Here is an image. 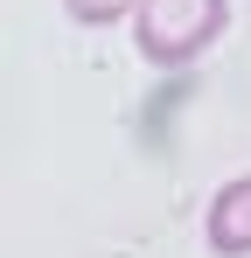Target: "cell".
Masks as SVG:
<instances>
[{
  "label": "cell",
  "mask_w": 251,
  "mask_h": 258,
  "mask_svg": "<svg viewBox=\"0 0 251 258\" xmlns=\"http://www.w3.org/2000/svg\"><path fill=\"white\" fill-rule=\"evenodd\" d=\"M223 21H230V0H140V28H133V42L147 63H196L216 35H223Z\"/></svg>",
  "instance_id": "1"
},
{
  "label": "cell",
  "mask_w": 251,
  "mask_h": 258,
  "mask_svg": "<svg viewBox=\"0 0 251 258\" xmlns=\"http://www.w3.org/2000/svg\"><path fill=\"white\" fill-rule=\"evenodd\" d=\"M63 7L77 14L84 28H105V21H119V14H126V7H133V0H63Z\"/></svg>",
  "instance_id": "3"
},
{
  "label": "cell",
  "mask_w": 251,
  "mask_h": 258,
  "mask_svg": "<svg viewBox=\"0 0 251 258\" xmlns=\"http://www.w3.org/2000/svg\"><path fill=\"white\" fill-rule=\"evenodd\" d=\"M209 251L216 258H244L251 251V174L216 188V203H209Z\"/></svg>",
  "instance_id": "2"
}]
</instances>
